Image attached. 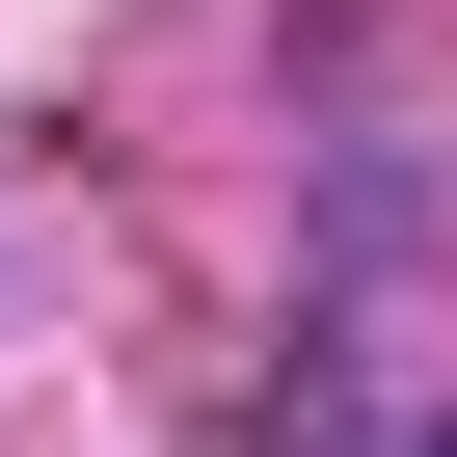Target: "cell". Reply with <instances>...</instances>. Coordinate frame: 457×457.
<instances>
[{"instance_id":"6da1fadb","label":"cell","mask_w":457,"mask_h":457,"mask_svg":"<svg viewBox=\"0 0 457 457\" xmlns=\"http://www.w3.org/2000/svg\"><path fill=\"white\" fill-rule=\"evenodd\" d=\"M430 457H457V430H430Z\"/></svg>"}]
</instances>
